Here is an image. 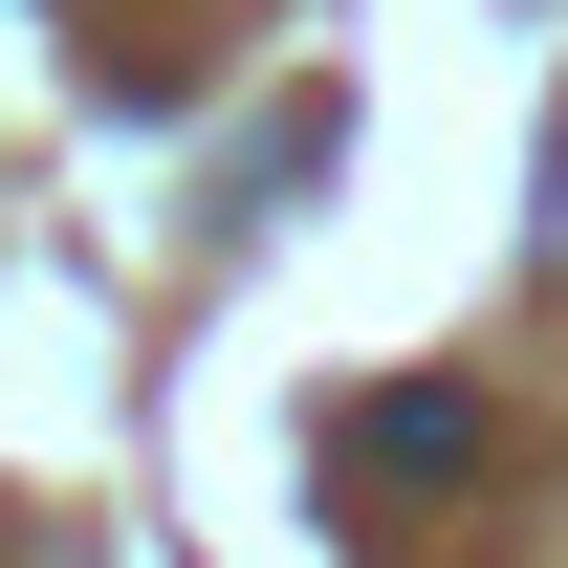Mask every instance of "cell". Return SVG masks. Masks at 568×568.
I'll use <instances>...</instances> for the list:
<instances>
[{"mask_svg":"<svg viewBox=\"0 0 568 568\" xmlns=\"http://www.w3.org/2000/svg\"><path fill=\"white\" fill-rule=\"evenodd\" d=\"M481 459V394H372L351 416V481H459Z\"/></svg>","mask_w":568,"mask_h":568,"instance_id":"1","label":"cell"},{"mask_svg":"<svg viewBox=\"0 0 568 568\" xmlns=\"http://www.w3.org/2000/svg\"><path fill=\"white\" fill-rule=\"evenodd\" d=\"M547 263H568V153H547Z\"/></svg>","mask_w":568,"mask_h":568,"instance_id":"2","label":"cell"}]
</instances>
